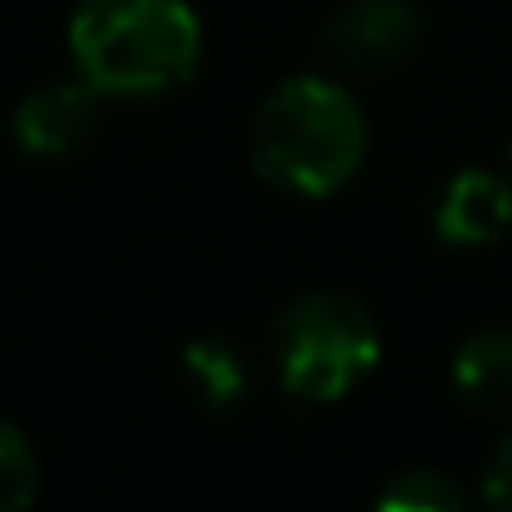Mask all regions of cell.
<instances>
[{
  "label": "cell",
  "mask_w": 512,
  "mask_h": 512,
  "mask_svg": "<svg viewBox=\"0 0 512 512\" xmlns=\"http://www.w3.org/2000/svg\"><path fill=\"white\" fill-rule=\"evenodd\" d=\"M507 226H512V181L482 166L457 171L442 186L437 211H432V231L447 246H492L502 241Z\"/></svg>",
  "instance_id": "6"
},
{
  "label": "cell",
  "mask_w": 512,
  "mask_h": 512,
  "mask_svg": "<svg viewBox=\"0 0 512 512\" xmlns=\"http://www.w3.org/2000/svg\"><path fill=\"white\" fill-rule=\"evenodd\" d=\"M277 377L297 402H337L367 382L382 357L372 312L347 292H307L282 307L272 327Z\"/></svg>",
  "instance_id": "3"
},
{
  "label": "cell",
  "mask_w": 512,
  "mask_h": 512,
  "mask_svg": "<svg viewBox=\"0 0 512 512\" xmlns=\"http://www.w3.org/2000/svg\"><path fill=\"white\" fill-rule=\"evenodd\" d=\"M422 41L412 0H347L327 21V56L347 71H392Z\"/></svg>",
  "instance_id": "4"
},
{
  "label": "cell",
  "mask_w": 512,
  "mask_h": 512,
  "mask_svg": "<svg viewBox=\"0 0 512 512\" xmlns=\"http://www.w3.org/2000/svg\"><path fill=\"white\" fill-rule=\"evenodd\" d=\"M377 502L382 507H397V512H457L467 502V492L447 472H437V467H402L382 487Z\"/></svg>",
  "instance_id": "9"
},
{
  "label": "cell",
  "mask_w": 512,
  "mask_h": 512,
  "mask_svg": "<svg viewBox=\"0 0 512 512\" xmlns=\"http://www.w3.org/2000/svg\"><path fill=\"white\" fill-rule=\"evenodd\" d=\"M181 367H186V377H191L196 397H201L206 407H216V412L236 407V402L246 397V387H251V372H246L241 347L216 342V337L191 342V347L181 352Z\"/></svg>",
  "instance_id": "8"
},
{
  "label": "cell",
  "mask_w": 512,
  "mask_h": 512,
  "mask_svg": "<svg viewBox=\"0 0 512 512\" xmlns=\"http://www.w3.org/2000/svg\"><path fill=\"white\" fill-rule=\"evenodd\" d=\"M36 487H41L36 447L26 442V432H21V427L0 422V512L31 507V502H36Z\"/></svg>",
  "instance_id": "10"
},
{
  "label": "cell",
  "mask_w": 512,
  "mask_h": 512,
  "mask_svg": "<svg viewBox=\"0 0 512 512\" xmlns=\"http://www.w3.org/2000/svg\"><path fill=\"white\" fill-rule=\"evenodd\" d=\"M96 121H101V91L81 76V81H46V86H36L16 106L11 131H16L26 156L61 161V156H76L96 136Z\"/></svg>",
  "instance_id": "5"
},
{
  "label": "cell",
  "mask_w": 512,
  "mask_h": 512,
  "mask_svg": "<svg viewBox=\"0 0 512 512\" xmlns=\"http://www.w3.org/2000/svg\"><path fill=\"white\" fill-rule=\"evenodd\" d=\"M452 387L487 417H512V327H482L452 352Z\"/></svg>",
  "instance_id": "7"
},
{
  "label": "cell",
  "mask_w": 512,
  "mask_h": 512,
  "mask_svg": "<svg viewBox=\"0 0 512 512\" xmlns=\"http://www.w3.org/2000/svg\"><path fill=\"white\" fill-rule=\"evenodd\" d=\"M71 56L101 96H166L196 76L201 21L186 0H81Z\"/></svg>",
  "instance_id": "2"
},
{
  "label": "cell",
  "mask_w": 512,
  "mask_h": 512,
  "mask_svg": "<svg viewBox=\"0 0 512 512\" xmlns=\"http://www.w3.org/2000/svg\"><path fill=\"white\" fill-rule=\"evenodd\" d=\"M482 497H487L492 507H507V512H512V432L497 442V452H492V462H487Z\"/></svg>",
  "instance_id": "11"
},
{
  "label": "cell",
  "mask_w": 512,
  "mask_h": 512,
  "mask_svg": "<svg viewBox=\"0 0 512 512\" xmlns=\"http://www.w3.org/2000/svg\"><path fill=\"white\" fill-rule=\"evenodd\" d=\"M246 156L256 176L282 191L332 196L367 156V116L347 86L327 76H292L256 106Z\"/></svg>",
  "instance_id": "1"
}]
</instances>
